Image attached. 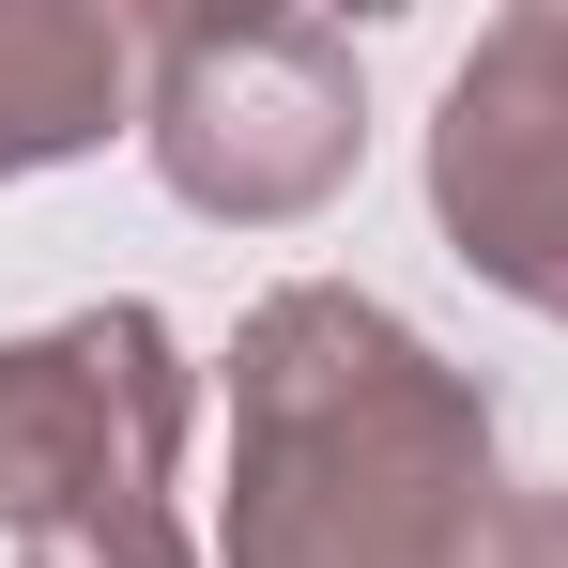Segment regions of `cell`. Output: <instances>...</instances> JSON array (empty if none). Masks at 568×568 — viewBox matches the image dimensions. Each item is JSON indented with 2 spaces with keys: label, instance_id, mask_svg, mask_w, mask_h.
Instances as JSON below:
<instances>
[{
  "label": "cell",
  "instance_id": "1",
  "mask_svg": "<svg viewBox=\"0 0 568 568\" xmlns=\"http://www.w3.org/2000/svg\"><path fill=\"white\" fill-rule=\"evenodd\" d=\"M491 507V384L446 369L384 292L292 277L231 323L215 568H476Z\"/></svg>",
  "mask_w": 568,
  "mask_h": 568
},
{
  "label": "cell",
  "instance_id": "2",
  "mask_svg": "<svg viewBox=\"0 0 568 568\" xmlns=\"http://www.w3.org/2000/svg\"><path fill=\"white\" fill-rule=\"evenodd\" d=\"M154 185L215 231H292L369 154V62L338 16H154L139 31Z\"/></svg>",
  "mask_w": 568,
  "mask_h": 568
},
{
  "label": "cell",
  "instance_id": "3",
  "mask_svg": "<svg viewBox=\"0 0 568 568\" xmlns=\"http://www.w3.org/2000/svg\"><path fill=\"white\" fill-rule=\"evenodd\" d=\"M200 446V369L170 307L108 292L47 338H0V538H62V523H123V507H185Z\"/></svg>",
  "mask_w": 568,
  "mask_h": 568
},
{
  "label": "cell",
  "instance_id": "4",
  "mask_svg": "<svg viewBox=\"0 0 568 568\" xmlns=\"http://www.w3.org/2000/svg\"><path fill=\"white\" fill-rule=\"evenodd\" d=\"M430 231L507 307L568 323V0H507L430 108Z\"/></svg>",
  "mask_w": 568,
  "mask_h": 568
},
{
  "label": "cell",
  "instance_id": "5",
  "mask_svg": "<svg viewBox=\"0 0 568 568\" xmlns=\"http://www.w3.org/2000/svg\"><path fill=\"white\" fill-rule=\"evenodd\" d=\"M108 123H139V16H108V0H0V185L108 154Z\"/></svg>",
  "mask_w": 568,
  "mask_h": 568
},
{
  "label": "cell",
  "instance_id": "6",
  "mask_svg": "<svg viewBox=\"0 0 568 568\" xmlns=\"http://www.w3.org/2000/svg\"><path fill=\"white\" fill-rule=\"evenodd\" d=\"M16 568H215L185 507H123V523H62V538H31Z\"/></svg>",
  "mask_w": 568,
  "mask_h": 568
},
{
  "label": "cell",
  "instance_id": "7",
  "mask_svg": "<svg viewBox=\"0 0 568 568\" xmlns=\"http://www.w3.org/2000/svg\"><path fill=\"white\" fill-rule=\"evenodd\" d=\"M476 568H568V491H507L491 538H476Z\"/></svg>",
  "mask_w": 568,
  "mask_h": 568
}]
</instances>
